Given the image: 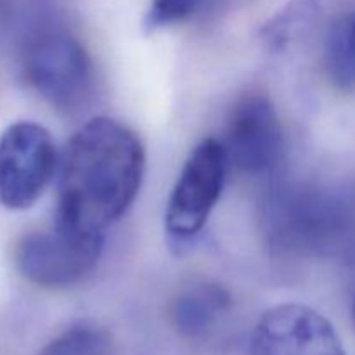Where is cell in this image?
Masks as SVG:
<instances>
[{"label":"cell","instance_id":"6da1fadb","mask_svg":"<svg viewBox=\"0 0 355 355\" xmlns=\"http://www.w3.org/2000/svg\"><path fill=\"white\" fill-rule=\"evenodd\" d=\"M59 163L54 229L73 238L104 239L141 189V139L121 121L92 118L73 135Z\"/></svg>","mask_w":355,"mask_h":355},{"label":"cell","instance_id":"7a4b0ae2","mask_svg":"<svg viewBox=\"0 0 355 355\" xmlns=\"http://www.w3.org/2000/svg\"><path fill=\"white\" fill-rule=\"evenodd\" d=\"M266 227L279 252L314 259L345 255L355 246V191L319 182L277 186L267 200Z\"/></svg>","mask_w":355,"mask_h":355},{"label":"cell","instance_id":"3957f363","mask_svg":"<svg viewBox=\"0 0 355 355\" xmlns=\"http://www.w3.org/2000/svg\"><path fill=\"white\" fill-rule=\"evenodd\" d=\"M227 168L217 139H205L189 153L166 203L165 229L173 243L182 245L203 231L220 200Z\"/></svg>","mask_w":355,"mask_h":355},{"label":"cell","instance_id":"277c9868","mask_svg":"<svg viewBox=\"0 0 355 355\" xmlns=\"http://www.w3.org/2000/svg\"><path fill=\"white\" fill-rule=\"evenodd\" d=\"M24 73L35 92L59 110L78 107L92 89V61L66 30H45L31 38Z\"/></svg>","mask_w":355,"mask_h":355},{"label":"cell","instance_id":"5b68a950","mask_svg":"<svg viewBox=\"0 0 355 355\" xmlns=\"http://www.w3.org/2000/svg\"><path fill=\"white\" fill-rule=\"evenodd\" d=\"M51 132L35 121H16L0 135V205L9 210L33 207L58 168Z\"/></svg>","mask_w":355,"mask_h":355},{"label":"cell","instance_id":"8992f818","mask_svg":"<svg viewBox=\"0 0 355 355\" xmlns=\"http://www.w3.org/2000/svg\"><path fill=\"white\" fill-rule=\"evenodd\" d=\"M227 166L250 177L276 172L284 156V134L269 97L246 94L231 107L222 139Z\"/></svg>","mask_w":355,"mask_h":355},{"label":"cell","instance_id":"52a82bcc","mask_svg":"<svg viewBox=\"0 0 355 355\" xmlns=\"http://www.w3.org/2000/svg\"><path fill=\"white\" fill-rule=\"evenodd\" d=\"M103 245L104 239L73 238L58 229L31 232L17 243L14 260L24 279L61 290L76 286L96 270Z\"/></svg>","mask_w":355,"mask_h":355},{"label":"cell","instance_id":"ba28073f","mask_svg":"<svg viewBox=\"0 0 355 355\" xmlns=\"http://www.w3.org/2000/svg\"><path fill=\"white\" fill-rule=\"evenodd\" d=\"M252 355H347L331 322L302 304L272 307L257 322Z\"/></svg>","mask_w":355,"mask_h":355},{"label":"cell","instance_id":"9c48e42d","mask_svg":"<svg viewBox=\"0 0 355 355\" xmlns=\"http://www.w3.org/2000/svg\"><path fill=\"white\" fill-rule=\"evenodd\" d=\"M231 309V295L215 281L198 279L177 291L170 321L180 336L200 340L210 335Z\"/></svg>","mask_w":355,"mask_h":355},{"label":"cell","instance_id":"30bf717a","mask_svg":"<svg viewBox=\"0 0 355 355\" xmlns=\"http://www.w3.org/2000/svg\"><path fill=\"white\" fill-rule=\"evenodd\" d=\"M322 66L333 85L355 89V9L329 23L322 42Z\"/></svg>","mask_w":355,"mask_h":355},{"label":"cell","instance_id":"8fae6325","mask_svg":"<svg viewBox=\"0 0 355 355\" xmlns=\"http://www.w3.org/2000/svg\"><path fill=\"white\" fill-rule=\"evenodd\" d=\"M38 355H116L110 333L94 322H80L55 336Z\"/></svg>","mask_w":355,"mask_h":355},{"label":"cell","instance_id":"7c38bea8","mask_svg":"<svg viewBox=\"0 0 355 355\" xmlns=\"http://www.w3.org/2000/svg\"><path fill=\"white\" fill-rule=\"evenodd\" d=\"M207 0H151L144 17V30L153 33L162 28L182 23L203 7Z\"/></svg>","mask_w":355,"mask_h":355},{"label":"cell","instance_id":"4fadbf2b","mask_svg":"<svg viewBox=\"0 0 355 355\" xmlns=\"http://www.w3.org/2000/svg\"><path fill=\"white\" fill-rule=\"evenodd\" d=\"M354 319H355V300H354Z\"/></svg>","mask_w":355,"mask_h":355}]
</instances>
